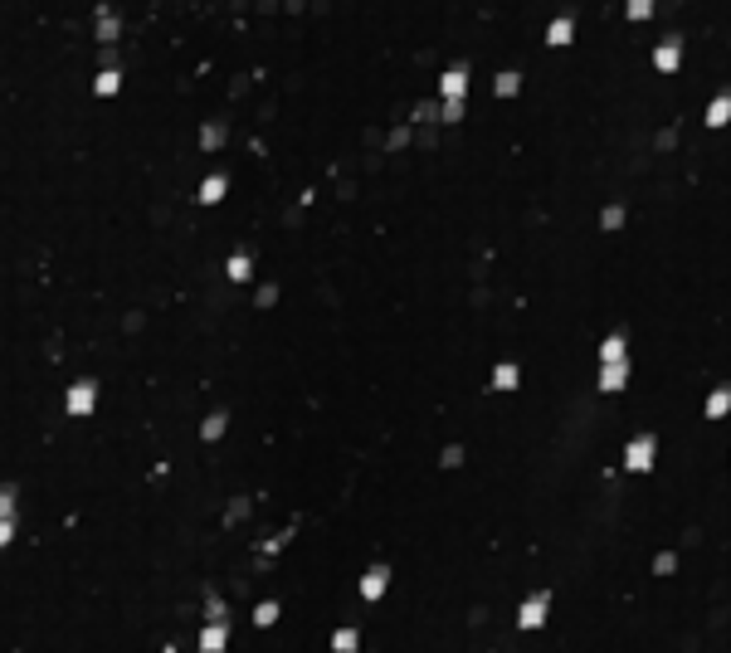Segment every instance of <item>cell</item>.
Masks as SVG:
<instances>
[{"instance_id":"3957f363","label":"cell","mask_w":731,"mask_h":653,"mask_svg":"<svg viewBox=\"0 0 731 653\" xmlns=\"http://www.w3.org/2000/svg\"><path fill=\"white\" fill-rule=\"evenodd\" d=\"M64 409H69V419H88V414L98 409V385H93V381H74V385H69V395H64Z\"/></svg>"},{"instance_id":"7402d4cb","label":"cell","mask_w":731,"mask_h":653,"mask_svg":"<svg viewBox=\"0 0 731 653\" xmlns=\"http://www.w3.org/2000/svg\"><path fill=\"white\" fill-rule=\"evenodd\" d=\"M224 146V122H205L200 127V151H219Z\"/></svg>"},{"instance_id":"ac0fdd59","label":"cell","mask_w":731,"mask_h":653,"mask_svg":"<svg viewBox=\"0 0 731 653\" xmlns=\"http://www.w3.org/2000/svg\"><path fill=\"white\" fill-rule=\"evenodd\" d=\"M522 93V74L517 69H502L497 79H492V98H517Z\"/></svg>"},{"instance_id":"e0dca14e","label":"cell","mask_w":731,"mask_h":653,"mask_svg":"<svg viewBox=\"0 0 731 653\" xmlns=\"http://www.w3.org/2000/svg\"><path fill=\"white\" fill-rule=\"evenodd\" d=\"M727 409H731V385H717V390L707 395L702 414H707V419H727Z\"/></svg>"},{"instance_id":"5bb4252c","label":"cell","mask_w":731,"mask_h":653,"mask_svg":"<svg viewBox=\"0 0 731 653\" xmlns=\"http://www.w3.org/2000/svg\"><path fill=\"white\" fill-rule=\"evenodd\" d=\"M605 361H629V337L624 332H610L605 342H600V366Z\"/></svg>"},{"instance_id":"2e32d148","label":"cell","mask_w":731,"mask_h":653,"mask_svg":"<svg viewBox=\"0 0 731 653\" xmlns=\"http://www.w3.org/2000/svg\"><path fill=\"white\" fill-rule=\"evenodd\" d=\"M93 93H98V98H117V93H122V69H117V64L103 69V74L93 79Z\"/></svg>"},{"instance_id":"d4e9b609","label":"cell","mask_w":731,"mask_h":653,"mask_svg":"<svg viewBox=\"0 0 731 653\" xmlns=\"http://www.w3.org/2000/svg\"><path fill=\"white\" fill-rule=\"evenodd\" d=\"M254 624L259 629H269V624H278V599H264L259 609H254Z\"/></svg>"},{"instance_id":"83f0119b","label":"cell","mask_w":731,"mask_h":653,"mask_svg":"<svg viewBox=\"0 0 731 653\" xmlns=\"http://www.w3.org/2000/svg\"><path fill=\"white\" fill-rule=\"evenodd\" d=\"M439 463H444V468H459V463H463V444H449V449L439 454Z\"/></svg>"},{"instance_id":"6da1fadb","label":"cell","mask_w":731,"mask_h":653,"mask_svg":"<svg viewBox=\"0 0 731 653\" xmlns=\"http://www.w3.org/2000/svg\"><path fill=\"white\" fill-rule=\"evenodd\" d=\"M653 459H658V434H634L624 444V468L629 473H649Z\"/></svg>"},{"instance_id":"277c9868","label":"cell","mask_w":731,"mask_h":653,"mask_svg":"<svg viewBox=\"0 0 731 653\" xmlns=\"http://www.w3.org/2000/svg\"><path fill=\"white\" fill-rule=\"evenodd\" d=\"M468 83H473V69L459 59V64H449L439 74V98H468Z\"/></svg>"},{"instance_id":"8992f818","label":"cell","mask_w":731,"mask_h":653,"mask_svg":"<svg viewBox=\"0 0 731 653\" xmlns=\"http://www.w3.org/2000/svg\"><path fill=\"white\" fill-rule=\"evenodd\" d=\"M600 390H605V395H620V390H624V385H629V361H605V366H600Z\"/></svg>"},{"instance_id":"cb8c5ba5","label":"cell","mask_w":731,"mask_h":653,"mask_svg":"<svg viewBox=\"0 0 731 653\" xmlns=\"http://www.w3.org/2000/svg\"><path fill=\"white\" fill-rule=\"evenodd\" d=\"M653 10H658V0H624V15L639 25V20H649Z\"/></svg>"},{"instance_id":"52a82bcc","label":"cell","mask_w":731,"mask_h":653,"mask_svg":"<svg viewBox=\"0 0 731 653\" xmlns=\"http://www.w3.org/2000/svg\"><path fill=\"white\" fill-rule=\"evenodd\" d=\"M93 29H98V39H103V44H117V39H122V20H117V10H112V5H98Z\"/></svg>"},{"instance_id":"8fae6325","label":"cell","mask_w":731,"mask_h":653,"mask_svg":"<svg viewBox=\"0 0 731 653\" xmlns=\"http://www.w3.org/2000/svg\"><path fill=\"white\" fill-rule=\"evenodd\" d=\"M224 644H229V624L224 619H210L200 629V653H224Z\"/></svg>"},{"instance_id":"9a60e30c","label":"cell","mask_w":731,"mask_h":653,"mask_svg":"<svg viewBox=\"0 0 731 653\" xmlns=\"http://www.w3.org/2000/svg\"><path fill=\"white\" fill-rule=\"evenodd\" d=\"M517 385H522L517 361H497V366H492V390H502V395H507V390H517Z\"/></svg>"},{"instance_id":"5b68a950","label":"cell","mask_w":731,"mask_h":653,"mask_svg":"<svg viewBox=\"0 0 731 653\" xmlns=\"http://www.w3.org/2000/svg\"><path fill=\"white\" fill-rule=\"evenodd\" d=\"M653 69H658V74H677V69H682V34H668V39L653 49Z\"/></svg>"},{"instance_id":"ba28073f","label":"cell","mask_w":731,"mask_h":653,"mask_svg":"<svg viewBox=\"0 0 731 653\" xmlns=\"http://www.w3.org/2000/svg\"><path fill=\"white\" fill-rule=\"evenodd\" d=\"M224 195H229V176H224V171H210V176L200 181V191H195V200H200V205H219Z\"/></svg>"},{"instance_id":"44dd1931","label":"cell","mask_w":731,"mask_h":653,"mask_svg":"<svg viewBox=\"0 0 731 653\" xmlns=\"http://www.w3.org/2000/svg\"><path fill=\"white\" fill-rule=\"evenodd\" d=\"M439 103H444V108H439V122H449V127H454V122H463L468 98H439Z\"/></svg>"},{"instance_id":"30bf717a","label":"cell","mask_w":731,"mask_h":653,"mask_svg":"<svg viewBox=\"0 0 731 653\" xmlns=\"http://www.w3.org/2000/svg\"><path fill=\"white\" fill-rule=\"evenodd\" d=\"M224 278H229V283H249V278H254V254H249V249H234V254L224 259Z\"/></svg>"},{"instance_id":"7c38bea8","label":"cell","mask_w":731,"mask_h":653,"mask_svg":"<svg viewBox=\"0 0 731 653\" xmlns=\"http://www.w3.org/2000/svg\"><path fill=\"white\" fill-rule=\"evenodd\" d=\"M546 44H551V49H566V44H575V20H570V15H556V20L546 25Z\"/></svg>"},{"instance_id":"d6986e66","label":"cell","mask_w":731,"mask_h":653,"mask_svg":"<svg viewBox=\"0 0 731 653\" xmlns=\"http://www.w3.org/2000/svg\"><path fill=\"white\" fill-rule=\"evenodd\" d=\"M224 429H229V414H224V409H215V414H205L200 439H205V444H215V439H224Z\"/></svg>"},{"instance_id":"9c48e42d","label":"cell","mask_w":731,"mask_h":653,"mask_svg":"<svg viewBox=\"0 0 731 653\" xmlns=\"http://www.w3.org/2000/svg\"><path fill=\"white\" fill-rule=\"evenodd\" d=\"M390 566H371V571L361 575V599H380L385 590H390Z\"/></svg>"},{"instance_id":"f546056e","label":"cell","mask_w":731,"mask_h":653,"mask_svg":"<svg viewBox=\"0 0 731 653\" xmlns=\"http://www.w3.org/2000/svg\"><path fill=\"white\" fill-rule=\"evenodd\" d=\"M254 302H259V307H273V302H278V288H273V283H264V288H259V298H254Z\"/></svg>"},{"instance_id":"f1b7e54d","label":"cell","mask_w":731,"mask_h":653,"mask_svg":"<svg viewBox=\"0 0 731 653\" xmlns=\"http://www.w3.org/2000/svg\"><path fill=\"white\" fill-rule=\"evenodd\" d=\"M385 146H390V151H400V146H409V127H395V132L385 136Z\"/></svg>"},{"instance_id":"603a6c76","label":"cell","mask_w":731,"mask_h":653,"mask_svg":"<svg viewBox=\"0 0 731 653\" xmlns=\"http://www.w3.org/2000/svg\"><path fill=\"white\" fill-rule=\"evenodd\" d=\"M624 219H629V210H624V205H605V210H600V229H610V234H615V229H624Z\"/></svg>"},{"instance_id":"ffe728a7","label":"cell","mask_w":731,"mask_h":653,"mask_svg":"<svg viewBox=\"0 0 731 653\" xmlns=\"http://www.w3.org/2000/svg\"><path fill=\"white\" fill-rule=\"evenodd\" d=\"M361 649V634H356L352 624H342L337 634H332V653H356Z\"/></svg>"},{"instance_id":"4fadbf2b","label":"cell","mask_w":731,"mask_h":653,"mask_svg":"<svg viewBox=\"0 0 731 653\" xmlns=\"http://www.w3.org/2000/svg\"><path fill=\"white\" fill-rule=\"evenodd\" d=\"M702 117H707V127H727V122H731V88H722V93L707 103Z\"/></svg>"},{"instance_id":"7a4b0ae2","label":"cell","mask_w":731,"mask_h":653,"mask_svg":"<svg viewBox=\"0 0 731 653\" xmlns=\"http://www.w3.org/2000/svg\"><path fill=\"white\" fill-rule=\"evenodd\" d=\"M546 614H551V590H532V595L522 599V609H517V629H542Z\"/></svg>"},{"instance_id":"484cf974","label":"cell","mask_w":731,"mask_h":653,"mask_svg":"<svg viewBox=\"0 0 731 653\" xmlns=\"http://www.w3.org/2000/svg\"><path fill=\"white\" fill-rule=\"evenodd\" d=\"M439 108H444V103L424 98V103H414V112H409V117H414V122H439Z\"/></svg>"},{"instance_id":"4316f807","label":"cell","mask_w":731,"mask_h":653,"mask_svg":"<svg viewBox=\"0 0 731 653\" xmlns=\"http://www.w3.org/2000/svg\"><path fill=\"white\" fill-rule=\"evenodd\" d=\"M677 571V556H673V551H658V556H653V575H673Z\"/></svg>"}]
</instances>
